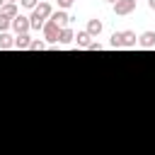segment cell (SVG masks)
<instances>
[{
    "instance_id": "6da1fadb",
    "label": "cell",
    "mask_w": 155,
    "mask_h": 155,
    "mask_svg": "<svg viewBox=\"0 0 155 155\" xmlns=\"http://www.w3.org/2000/svg\"><path fill=\"white\" fill-rule=\"evenodd\" d=\"M53 15V10H51V2H39L34 10H31V17H29V27H34V29H44V24H46V19Z\"/></svg>"
},
{
    "instance_id": "7a4b0ae2",
    "label": "cell",
    "mask_w": 155,
    "mask_h": 155,
    "mask_svg": "<svg viewBox=\"0 0 155 155\" xmlns=\"http://www.w3.org/2000/svg\"><path fill=\"white\" fill-rule=\"evenodd\" d=\"M44 39H46V44H58V31H61V27L53 22V19H46V24H44Z\"/></svg>"
},
{
    "instance_id": "3957f363",
    "label": "cell",
    "mask_w": 155,
    "mask_h": 155,
    "mask_svg": "<svg viewBox=\"0 0 155 155\" xmlns=\"http://www.w3.org/2000/svg\"><path fill=\"white\" fill-rule=\"evenodd\" d=\"M136 10V0H116L114 2V12L119 15V17H126V15H131Z\"/></svg>"
},
{
    "instance_id": "277c9868",
    "label": "cell",
    "mask_w": 155,
    "mask_h": 155,
    "mask_svg": "<svg viewBox=\"0 0 155 155\" xmlns=\"http://www.w3.org/2000/svg\"><path fill=\"white\" fill-rule=\"evenodd\" d=\"M12 29H15V34H27L31 27H29V17H24V15H17L15 19H12Z\"/></svg>"
},
{
    "instance_id": "5b68a950",
    "label": "cell",
    "mask_w": 155,
    "mask_h": 155,
    "mask_svg": "<svg viewBox=\"0 0 155 155\" xmlns=\"http://www.w3.org/2000/svg\"><path fill=\"white\" fill-rule=\"evenodd\" d=\"M51 19H53V22H56V24L63 29V27H68V22H70L73 17H70L65 10H58V12H53V15H51Z\"/></svg>"
},
{
    "instance_id": "8992f818",
    "label": "cell",
    "mask_w": 155,
    "mask_h": 155,
    "mask_svg": "<svg viewBox=\"0 0 155 155\" xmlns=\"http://www.w3.org/2000/svg\"><path fill=\"white\" fill-rule=\"evenodd\" d=\"M138 44V36L136 31H121V48H131Z\"/></svg>"
},
{
    "instance_id": "52a82bcc",
    "label": "cell",
    "mask_w": 155,
    "mask_h": 155,
    "mask_svg": "<svg viewBox=\"0 0 155 155\" xmlns=\"http://www.w3.org/2000/svg\"><path fill=\"white\" fill-rule=\"evenodd\" d=\"M138 44L143 48H155V31H143L138 36Z\"/></svg>"
},
{
    "instance_id": "ba28073f",
    "label": "cell",
    "mask_w": 155,
    "mask_h": 155,
    "mask_svg": "<svg viewBox=\"0 0 155 155\" xmlns=\"http://www.w3.org/2000/svg\"><path fill=\"white\" fill-rule=\"evenodd\" d=\"M75 44H78V48H87L90 44H92V36L87 34V31H78L75 34V39H73Z\"/></svg>"
},
{
    "instance_id": "9c48e42d",
    "label": "cell",
    "mask_w": 155,
    "mask_h": 155,
    "mask_svg": "<svg viewBox=\"0 0 155 155\" xmlns=\"http://www.w3.org/2000/svg\"><path fill=\"white\" fill-rule=\"evenodd\" d=\"M29 44H31V36H29V34H17V36H15V48L27 51V48H29Z\"/></svg>"
},
{
    "instance_id": "30bf717a",
    "label": "cell",
    "mask_w": 155,
    "mask_h": 155,
    "mask_svg": "<svg viewBox=\"0 0 155 155\" xmlns=\"http://www.w3.org/2000/svg\"><path fill=\"white\" fill-rule=\"evenodd\" d=\"M0 15H5V17H10V19H15V17H17V5H15V2H5V5L0 7Z\"/></svg>"
},
{
    "instance_id": "8fae6325",
    "label": "cell",
    "mask_w": 155,
    "mask_h": 155,
    "mask_svg": "<svg viewBox=\"0 0 155 155\" xmlns=\"http://www.w3.org/2000/svg\"><path fill=\"white\" fill-rule=\"evenodd\" d=\"M87 34L90 36H99L102 34V22L99 19H90L87 22Z\"/></svg>"
},
{
    "instance_id": "7c38bea8",
    "label": "cell",
    "mask_w": 155,
    "mask_h": 155,
    "mask_svg": "<svg viewBox=\"0 0 155 155\" xmlns=\"http://www.w3.org/2000/svg\"><path fill=\"white\" fill-rule=\"evenodd\" d=\"M75 39V34H73V29H68V27H63L61 31H58V44H70Z\"/></svg>"
},
{
    "instance_id": "4fadbf2b",
    "label": "cell",
    "mask_w": 155,
    "mask_h": 155,
    "mask_svg": "<svg viewBox=\"0 0 155 155\" xmlns=\"http://www.w3.org/2000/svg\"><path fill=\"white\" fill-rule=\"evenodd\" d=\"M0 48H15V36H10L7 31H0Z\"/></svg>"
},
{
    "instance_id": "5bb4252c",
    "label": "cell",
    "mask_w": 155,
    "mask_h": 155,
    "mask_svg": "<svg viewBox=\"0 0 155 155\" xmlns=\"http://www.w3.org/2000/svg\"><path fill=\"white\" fill-rule=\"evenodd\" d=\"M41 48H46V41H41V39H31L29 51H41Z\"/></svg>"
},
{
    "instance_id": "9a60e30c",
    "label": "cell",
    "mask_w": 155,
    "mask_h": 155,
    "mask_svg": "<svg viewBox=\"0 0 155 155\" xmlns=\"http://www.w3.org/2000/svg\"><path fill=\"white\" fill-rule=\"evenodd\" d=\"M114 48H121V31H114L111 34V41H109Z\"/></svg>"
},
{
    "instance_id": "2e32d148",
    "label": "cell",
    "mask_w": 155,
    "mask_h": 155,
    "mask_svg": "<svg viewBox=\"0 0 155 155\" xmlns=\"http://www.w3.org/2000/svg\"><path fill=\"white\" fill-rule=\"evenodd\" d=\"M7 27H12V19L5 17V15H0V31H7Z\"/></svg>"
},
{
    "instance_id": "e0dca14e",
    "label": "cell",
    "mask_w": 155,
    "mask_h": 155,
    "mask_svg": "<svg viewBox=\"0 0 155 155\" xmlns=\"http://www.w3.org/2000/svg\"><path fill=\"white\" fill-rule=\"evenodd\" d=\"M22 2V7H27V10H34L36 5H39V0H19Z\"/></svg>"
},
{
    "instance_id": "ac0fdd59",
    "label": "cell",
    "mask_w": 155,
    "mask_h": 155,
    "mask_svg": "<svg viewBox=\"0 0 155 155\" xmlns=\"http://www.w3.org/2000/svg\"><path fill=\"white\" fill-rule=\"evenodd\" d=\"M70 5H75V0H58V7L61 10H68Z\"/></svg>"
},
{
    "instance_id": "d6986e66",
    "label": "cell",
    "mask_w": 155,
    "mask_h": 155,
    "mask_svg": "<svg viewBox=\"0 0 155 155\" xmlns=\"http://www.w3.org/2000/svg\"><path fill=\"white\" fill-rule=\"evenodd\" d=\"M87 51H102V44H99V41H92V44L87 46Z\"/></svg>"
},
{
    "instance_id": "ffe728a7",
    "label": "cell",
    "mask_w": 155,
    "mask_h": 155,
    "mask_svg": "<svg viewBox=\"0 0 155 155\" xmlns=\"http://www.w3.org/2000/svg\"><path fill=\"white\" fill-rule=\"evenodd\" d=\"M148 7H150V10H155V0H148Z\"/></svg>"
},
{
    "instance_id": "44dd1931",
    "label": "cell",
    "mask_w": 155,
    "mask_h": 155,
    "mask_svg": "<svg viewBox=\"0 0 155 155\" xmlns=\"http://www.w3.org/2000/svg\"><path fill=\"white\" fill-rule=\"evenodd\" d=\"M5 2H17V0H5Z\"/></svg>"
},
{
    "instance_id": "7402d4cb",
    "label": "cell",
    "mask_w": 155,
    "mask_h": 155,
    "mask_svg": "<svg viewBox=\"0 0 155 155\" xmlns=\"http://www.w3.org/2000/svg\"><path fill=\"white\" fill-rule=\"evenodd\" d=\"M2 5H5V0H0V7H2Z\"/></svg>"
},
{
    "instance_id": "603a6c76",
    "label": "cell",
    "mask_w": 155,
    "mask_h": 155,
    "mask_svg": "<svg viewBox=\"0 0 155 155\" xmlns=\"http://www.w3.org/2000/svg\"><path fill=\"white\" fill-rule=\"evenodd\" d=\"M107 2H116V0H107Z\"/></svg>"
},
{
    "instance_id": "cb8c5ba5",
    "label": "cell",
    "mask_w": 155,
    "mask_h": 155,
    "mask_svg": "<svg viewBox=\"0 0 155 155\" xmlns=\"http://www.w3.org/2000/svg\"><path fill=\"white\" fill-rule=\"evenodd\" d=\"M41 2H48V0H41Z\"/></svg>"
}]
</instances>
